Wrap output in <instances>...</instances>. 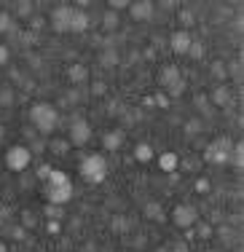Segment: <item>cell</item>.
Wrapping results in <instances>:
<instances>
[{
	"instance_id": "cell-1",
	"label": "cell",
	"mask_w": 244,
	"mask_h": 252,
	"mask_svg": "<svg viewBox=\"0 0 244 252\" xmlns=\"http://www.w3.org/2000/svg\"><path fill=\"white\" fill-rule=\"evenodd\" d=\"M43 193H46L51 207H64V204L73 199V180H70L67 172L51 169V175L43 180Z\"/></svg>"
},
{
	"instance_id": "cell-2",
	"label": "cell",
	"mask_w": 244,
	"mask_h": 252,
	"mask_svg": "<svg viewBox=\"0 0 244 252\" xmlns=\"http://www.w3.org/2000/svg\"><path fill=\"white\" fill-rule=\"evenodd\" d=\"M30 124L40 134H54L59 126V110L51 102H32V107H30Z\"/></svg>"
},
{
	"instance_id": "cell-3",
	"label": "cell",
	"mask_w": 244,
	"mask_h": 252,
	"mask_svg": "<svg viewBox=\"0 0 244 252\" xmlns=\"http://www.w3.org/2000/svg\"><path fill=\"white\" fill-rule=\"evenodd\" d=\"M78 175L83 183L89 185H99L105 177H108V158H105L102 153H89L81 158L78 164Z\"/></svg>"
},
{
	"instance_id": "cell-4",
	"label": "cell",
	"mask_w": 244,
	"mask_h": 252,
	"mask_svg": "<svg viewBox=\"0 0 244 252\" xmlns=\"http://www.w3.org/2000/svg\"><path fill=\"white\" fill-rule=\"evenodd\" d=\"M3 161H5V169L19 175V172L30 169V164H32V151H30L27 145H11L8 151H5Z\"/></svg>"
},
{
	"instance_id": "cell-5",
	"label": "cell",
	"mask_w": 244,
	"mask_h": 252,
	"mask_svg": "<svg viewBox=\"0 0 244 252\" xmlns=\"http://www.w3.org/2000/svg\"><path fill=\"white\" fill-rule=\"evenodd\" d=\"M92 140V124L86 121V118H73L70 121V129H67V142L70 148H83L86 142Z\"/></svg>"
},
{
	"instance_id": "cell-6",
	"label": "cell",
	"mask_w": 244,
	"mask_h": 252,
	"mask_svg": "<svg viewBox=\"0 0 244 252\" xmlns=\"http://www.w3.org/2000/svg\"><path fill=\"white\" fill-rule=\"evenodd\" d=\"M70 19H73V8L64 5V3L57 5V8H51V14H49V25L59 35H67L70 32Z\"/></svg>"
},
{
	"instance_id": "cell-7",
	"label": "cell",
	"mask_w": 244,
	"mask_h": 252,
	"mask_svg": "<svg viewBox=\"0 0 244 252\" xmlns=\"http://www.w3.org/2000/svg\"><path fill=\"white\" fill-rule=\"evenodd\" d=\"M172 223L177 228H193L199 223V212H196V207H190V204H177V207L172 209Z\"/></svg>"
},
{
	"instance_id": "cell-8",
	"label": "cell",
	"mask_w": 244,
	"mask_h": 252,
	"mask_svg": "<svg viewBox=\"0 0 244 252\" xmlns=\"http://www.w3.org/2000/svg\"><path fill=\"white\" fill-rule=\"evenodd\" d=\"M228 151H231V142L228 140H215V142H212V148L207 151V161L225 164V161H228Z\"/></svg>"
},
{
	"instance_id": "cell-9",
	"label": "cell",
	"mask_w": 244,
	"mask_h": 252,
	"mask_svg": "<svg viewBox=\"0 0 244 252\" xmlns=\"http://www.w3.org/2000/svg\"><path fill=\"white\" fill-rule=\"evenodd\" d=\"M190 32H185V30H177V32H172V40H169V46H172V51L177 54V57H185L188 49H190Z\"/></svg>"
},
{
	"instance_id": "cell-10",
	"label": "cell",
	"mask_w": 244,
	"mask_h": 252,
	"mask_svg": "<svg viewBox=\"0 0 244 252\" xmlns=\"http://www.w3.org/2000/svg\"><path fill=\"white\" fill-rule=\"evenodd\" d=\"M129 14H132L134 22H148L153 16V3L148 0H137V3H129Z\"/></svg>"
},
{
	"instance_id": "cell-11",
	"label": "cell",
	"mask_w": 244,
	"mask_h": 252,
	"mask_svg": "<svg viewBox=\"0 0 244 252\" xmlns=\"http://www.w3.org/2000/svg\"><path fill=\"white\" fill-rule=\"evenodd\" d=\"M158 81H161L164 92H169V89L175 86L177 81H183V75H180V70H177L175 64H166V67L161 70V75H158Z\"/></svg>"
},
{
	"instance_id": "cell-12",
	"label": "cell",
	"mask_w": 244,
	"mask_h": 252,
	"mask_svg": "<svg viewBox=\"0 0 244 252\" xmlns=\"http://www.w3.org/2000/svg\"><path fill=\"white\" fill-rule=\"evenodd\" d=\"M121 145H123V131L121 129H113V131H105V134H102V148L108 153L118 151Z\"/></svg>"
},
{
	"instance_id": "cell-13",
	"label": "cell",
	"mask_w": 244,
	"mask_h": 252,
	"mask_svg": "<svg viewBox=\"0 0 244 252\" xmlns=\"http://www.w3.org/2000/svg\"><path fill=\"white\" fill-rule=\"evenodd\" d=\"M177 166H180V156H177V153L166 151V153L158 156V169L166 172V175H172V172H175Z\"/></svg>"
},
{
	"instance_id": "cell-14",
	"label": "cell",
	"mask_w": 244,
	"mask_h": 252,
	"mask_svg": "<svg viewBox=\"0 0 244 252\" xmlns=\"http://www.w3.org/2000/svg\"><path fill=\"white\" fill-rule=\"evenodd\" d=\"M86 30H89V14H86V11H75V8H73V19H70V32L81 35V32H86Z\"/></svg>"
},
{
	"instance_id": "cell-15",
	"label": "cell",
	"mask_w": 244,
	"mask_h": 252,
	"mask_svg": "<svg viewBox=\"0 0 244 252\" xmlns=\"http://www.w3.org/2000/svg\"><path fill=\"white\" fill-rule=\"evenodd\" d=\"M67 81L70 83H86L89 81V67L86 64H70L67 67Z\"/></svg>"
},
{
	"instance_id": "cell-16",
	"label": "cell",
	"mask_w": 244,
	"mask_h": 252,
	"mask_svg": "<svg viewBox=\"0 0 244 252\" xmlns=\"http://www.w3.org/2000/svg\"><path fill=\"white\" fill-rule=\"evenodd\" d=\"M212 102H215V105H220V107H225V105L231 102V89L225 86V83L215 86V89H212Z\"/></svg>"
},
{
	"instance_id": "cell-17",
	"label": "cell",
	"mask_w": 244,
	"mask_h": 252,
	"mask_svg": "<svg viewBox=\"0 0 244 252\" xmlns=\"http://www.w3.org/2000/svg\"><path fill=\"white\" fill-rule=\"evenodd\" d=\"M134 158L140 161V164L153 161V148H151V142H137V145H134Z\"/></svg>"
},
{
	"instance_id": "cell-18",
	"label": "cell",
	"mask_w": 244,
	"mask_h": 252,
	"mask_svg": "<svg viewBox=\"0 0 244 252\" xmlns=\"http://www.w3.org/2000/svg\"><path fill=\"white\" fill-rule=\"evenodd\" d=\"M177 22H180V27L188 32V30L193 27V22H196L193 19V11H190V8H180V11H177Z\"/></svg>"
},
{
	"instance_id": "cell-19",
	"label": "cell",
	"mask_w": 244,
	"mask_h": 252,
	"mask_svg": "<svg viewBox=\"0 0 244 252\" xmlns=\"http://www.w3.org/2000/svg\"><path fill=\"white\" fill-rule=\"evenodd\" d=\"M210 73H212V78H215L217 83H225V78H228V67H225L223 62H212Z\"/></svg>"
},
{
	"instance_id": "cell-20",
	"label": "cell",
	"mask_w": 244,
	"mask_h": 252,
	"mask_svg": "<svg viewBox=\"0 0 244 252\" xmlns=\"http://www.w3.org/2000/svg\"><path fill=\"white\" fill-rule=\"evenodd\" d=\"M110 228H113V233H126L129 231V220L123 218V215H113Z\"/></svg>"
},
{
	"instance_id": "cell-21",
	"label": "cell",
	"mask_w": 244,
	"mask_h": 252,
	"mask_svg": "<svg viewBox=\"0 0 244 252\" xmlns=\"http://www.w3.org/2000/svg\"><path fill=\"white\" fill-rule=\"evenodd\" d=\"M11 27H14V16L8 11H0V35L11 32Z\"/></svg>"
},
{
	"instance_id": "cell-22",
	"label": "cell",
	"mask_w": 244,
	"mask_h": 252,
	"mask_svg": "<svg viewBox=\"0 0 244 252\" xmlns=\"http://www.w3.org/2000/svg\"><path fill=\"white\" fill-rule=\"evenodd\" d=\"M49 151L57 153V156H64L70 151V142L67 140H54V142H49Z\"/></svg>"
},
{
	"instance_id": "cell-23",
	"label": "cell",
	"mask_w": 244,
	"mask_h": 252,
	"mask_svg": "<svg viewBox=\"0 0 244 252\" xmlns=\"http://www.w3.org/2000/svg\"><path fill=\"white\" fill-rule=\"evenodd\" d=\"M5 233H8V236H14L16 242H19V239H25V236H27L25 225H5Z\"/></svg>"
},
{
	"instance_id": "cell-24",
	"label": "cell",
	"mask_w": 244,
	"mask_h": 252,
	"mask_svg": "<svg viewBox=\"0 0 244 252\" xmlns=\"http://www.w3.org/2000/svg\"><path fill=\"white\" fill-rule=\"evenodd\" d=\"M145 215H148V218H153V220H164V215H161V209H158L156 201H151L145 207Z\"/></svg>"
},
{
	"instance_id": "cell-25",
	"label": "cell",
	"mask_w": 244,
	"mask_h": 252,
	"mask_svg": "<svg viewBox=\"0 0 244 252\" xmlns=\"http://www.w3.org/2000/svg\"><path fill=\"white\" fill-rule=\"evenodd\" d=\"M0 105H3V107L14 105V94H11V89H0Z\"/></svg>"
},
{
	"instance_id": "cell-26",
	"label": "cell",
	"mask_w": 244,
	"mask_h": 252,
	"mask_svg": "<svg viewBox=\"0 0 244 252\" xmlns=\"http://www.w3.org/2000/svg\"><path fill=\"white\" fill-rule=\"evenodd\" d=\"M201 54H204V46H201V43H190V49H188L185 57H190V59H201Z\"/></svg>"
},
{
	"instance_id": "cell-27",
	"label": "cell",
	"mask_w": 244,
	"mask_h": 252,
	"mask_svg": "<svg viewBox=\"0 0 244 252\" xmlns=\"http://www.w3.org/2000/svg\"><path fill=\"white\" fill-rule=\"evenodd\" d=\"M183 92H185V78H183V81H177V83H175V86H172L166 94H169V97H180Z\"/></svg>"
},
{
	"instance_id": "cell-28",
	"label": "cell",
	"mask_w": 244,
	"mask_h": 252,
	"mask_svg": "<svg viewBox=\"0 0 244 252\" xmlns=\"http://www.w3.org/2000/svg\"><path fill=\"white\" fill-rule=\"evenodd\" d=\"M8 59H11V49L5 43H0V67H3V64H8Z\"/></svg>"
},
{
	"instance_id": "cell-29",
	"label": "cell",
	"mask_w": 244,
	"mask_h": 252,
	"mask_svg": "<svg viewBox=\"0 0 244 252\" xmlns=\"http://www.w3.org/2000/svg\"><path fill=\"white\" fill-rule=\"evenodd\" d=\"M51 169H54L51 164H43V166H38V180H40V183H43V180L51 175Z\"/></svg>"
},
{
	"instance_id": "cell-30",
	"label": "cell",
	"mask_w": 244,
	"mask_h": 252,
	"mask_svg": "<svg viewBox=\"0 0 244 252\" xmlns=\"http://www.w3.org/2000/svg\"><path fill=\"white\" fill-rule=\"evenodd\" d=\"M46 231H49L51 236H57V233L62 231V223H59V220H49V225H46Z\"/></svg>"
},
{
	"instance_id": "cell-31",
	"label": "cell",
	"mask_w": 244,
	"mask_h": 252,
	"mask_svg": "<svg viewBox=\"0 0 244 252\" xmlns=\"http://www.w3.org/2000/svg\"><path fill=\"white\" fill-rule=\"evenodd\" d=\"M116 25H118V16L113 14V11H108V14H105V27H108V30H113Z\"/></svg>"
},
{
	"instance_id": "cell-32",
	"label": "cell",
	"mask_w": 244,
	"mask_h": 252,
	"mask_svg": "<svg viewBox=\"0 0 244 252\" xmlns=\"http://www.w3.org/2000/svg\"><path fill=\"white\" fill-rule=\"evenodd\" d=\"M92 94H94V97H102V94H105V83L102 81H94L92 83Z\"/></svg>"
},
{
	"instance_id": "cell-33",
	"label": "cell",
	"mask_w": 244,
	"mask_h": 252,
	"mask_svg": "<svg viewBox=\"0 0 244 252\" xmlns=\"http://www.w3.org/2000/svg\"><path fill=\"white\" fill-rule=\"evenodd\" d=\"M196 190H199V193H207V190H210V180L199 177V180H196Z\"/></svg>"
},
{
	"instance_id": "cell-34",
	"label": "cell",
	"mask_w": 244,
	"mask_h": 252,
	"mask_svg": "<svg viewBox=\"0 0 244 252\" xmlns=\"http://www.w3.org/2000/svg\"><path fill=\"white\" fill-rule=\"evenodd\" d=\"M5 218H8V209L0 204V228H5Z\"/></svg>"
},
{
	"instance_id": "cell-35",
	"label": "cell",
	"mask_w": 244,
	"mask_h": 252,
	"mask_svg": "<svg viewBox=\"0 0 244 252\" xmlns=\"http://www.w3.org/2000/svg\"><path fill=\"white\" fill-rule=\"evenodd\" d=\"M19 11H22L19 16H30V11H32V5H30V3H22V5H19Z\"/></svg>"
},
{
	"instance_id": "cell-36",
	"label": "cell",
	"mask_w": 244,
	"mask_h": 252,
	"mask_svg": "<svg viewBox=\"0 0 244 252\" xmlns=\"http://www.w3.org/2000/svg\"><path fill=\"white\" fill-rule=\"evenodd\" d=\"M110 8H129V3H123V0H113Z\"/></svg>"
},
{
	"instance_id": "cell-37",
	"label": "cell",
	"mask_w": 244,
	"mask_h": 252,
	"mask_svg": "<svg viewBox=\"0 0 244 252\" xmlns=\"http://www.w3.org/2000/svg\"><path fill=\"white\" fill-rule=\"evenodd\" d=\"M210 233H212L210 225H199V236H210Z\"/></svg>"
},
{
	"instance_id": "cell-38",
	"label": "cell",
	"mask_w": 244,
	"mask_h": 252,
	"mask_svg": "<svg viewBox=\"0 0 244 252\" xmlns=\"http://www.w3.org/2000/svg\"><path fill=\"white\" fill-rule=\"evenodd\" d=\"M169 252H188V247H185V244H175Z\"/></svg>"
},
{
	"instance_id": "cell-39",
	"label": "cell",
	"mask_w": 244,
	"mask_h": 252,
	"mask_svg": "<svg viewBox=\"0 0 244 252\" xmlns=\"http://www.w3.org/2000/svg\"><path fill=\"white\" fill-rule=\"evenodd\" d=\"M3 140H5V126L0 124V145H3Z\"/></svg>"
},
{
	"instance_id": "cell-40",
	"label": "cell",
	"mask_w": 244,
	"mask_h": 252,
	"mask_svg": "<svg viewBox=\"0 0 244 252\" xmlns=\"http://www.w3.org/2000/svg\"><path fill=\"white\" fill-rule=\"evenodd\" d=\"M0 252H8V244H5L3 239H0Z\"/></svg>"
},
{
	"instance_id": "cell-41",
	"label": "cell",
	"mask_w": 244,
	"mask_h": 252,
	"mask_svg": "<svg viewBox=\"0 0 244 252\" xmlns=\"http://www.w3.org/2000/svg\"><path fill=\"white\" fill-rule=\"evenodd\" d=\"M156 252H169V250H166V247H158V250H156Z\"/></svg>"
}]
</instances>
